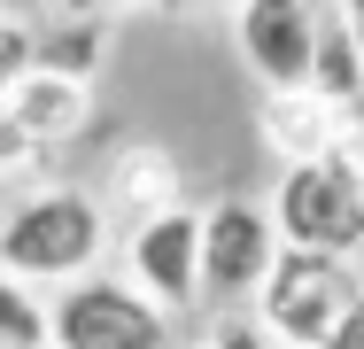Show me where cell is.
<instances>
[{"instance_id": "1", "label": "cell", "mask_w": 364, "mask_h": 349, "mask_svg": "<svg viewBox=\"0 0 364 349\" xmlns=\"http://www.w3.org/2000/svg\"><path fill=\"white\" fill-rule=\"evenodd\" d=\"M101 249H109V209L93 202L85 187H31L0 217V272L23 279L31 295L39 287L63 295L77 279H93Z\"/></svg>"}, {"instance_id": "2", "label": "cell", "mask_w": 364, "mask_h": 349, "mask_svg": "<svg viewBox=\"0 0 364 349\" xmlns=\"http://www.w3.org/2000/svg\"><path fill=\"white\" fill-rule=\"evenodd\" d=\"M272 233L279 249H302V256H341L357 264L364 256V179L349 163V147L333 163H302V171H279L272 187Z\"/></svg>"}, {"instance_id": "3", "label": "cell", "mask_w": 364, "mask_h": 349, "mask_svg": "<svg viewBox=\"0 0 364 349\" xmlns=\"http://www.w3.org/2000/svg\"><path fill=\"white\" fill-rule=\"evenodd\" d=\"M357 295H364L357 264L279 249V256H272V279H264V295H256V326H264L279 349H318L341 318H349Z\"/></svg>"}, {"instance_id": "4", "label": "cell", "mask_w": 364, "mask_h": 349, "mask_svg": "<svg viewBox=\"0 0 364 349\" xmlns=\"http://www.w3.org/2000/svg\"><path fill=\"white\" fill-rule=\"evenodd\" d=\"M272 256H279V233H272V209L264 202H225L202 209V303L210 311H256L264 279H272Z\"/></svg>"}, {"instance_id": "5", "label": "cell", "mask_w": 364, "mask_h": 349, "mask_svg": "<svg viewBox=\"0 0 364 349\" xmlns=\"http://www.w3.org/2000/svg\"><path fill=\"white\" fill-rule=\"evenodd\" d=\"M171 318L147 303L132 279H77L47 303V349H163Z\"/></svg>"}, {"instance_id": "6", "label": "cell", "mask_w": 364, "mask_h": 349, "mask_svg": "<svg viewBox=\"0 0 364 349\" xmlns=\"http://www.w3.org/2000/svg\"><path fill=\"white\" fill-rule=\"evenodd\" d=\"M124 279L140 287L163 318L171 311H194L202 303V209H171V217L140 225L124 241Z\"/></svg>"}, {"instance_id": "7", "label": "cell", "mask_w": 364, "mask_h": 349, "mask_svg": "<svg viewBox=\"0 0 364 349\" xmlns=\"http://www.w3.org/2000/svg\"><path fill=\"white\" fill-rule=\"evenodd\" d=\"M232 47L256 70L264 93H302L310 85V55H318V8L248 0V8H232Z\"/></svg>"}, {"instance_id": "8", "label": "cell", "mask_w": 364, "mask_h": 349, "mask_svg": "<svg viewBox=\"0 0 364 349\" xmlns=\"http://www.w3.org/2000/svg\"><path fill=\"white\" fill-rule=\"evenodd\" d=\"M109 209L140 233L155 217H171V209H186V171H178V155L163 147V140H124L117 155H109Z\"/></svg>"}, {"instance_id": "9", "label": "cell", "mask_w": 364, "mask_h": 349, "mask_svg": "<svg viewBox=\"0 0 364 349\" xmlns=\"http://www.w3.org/2000/svg\"><path fill=\"white\" fill-rule=\"evenodd\" d=\"M0 109L23 125V140L47 155V147H63V140H77L85 125H93V85H77V78H63V70H23L8 93H0Z\"/></svg>"}, {"instance_id": "10", "label": "cell", "mask_w": 364, "mask_h": 349, "mask_svg": "<svg viewBox=\"0 0 364 349\" xmlns=\"http://www.w3.org/2000/svg\"><path fill=\"white\" fill-rule=\"evenodd\" d=\"M256 132L279 155V171H302V163H333L349 132L333 125V109L302 85V93H256Z\"/></svg>"}, {"instance_id": "11", "label": "cell", "mask_w": 364, "mask_h": 349, "mask_svg": "<svg viewBox=\"0 0 364 349\" xmlns=\"http://www.w3.org/2000/svg\"><path fill=\"white\" fill-rule=\"evenodd\" d=\"M310 93L333 109V125L349 132V147L364 140V55L349 47L341 8H318V55H310Z\"/></svg>"}, {"instance_id": "12", "label": "cell", "mask_w": 364, "mask_h": 349, "mask_svg": "<svg viewBox=\"0 0 364 349\" xmlns=\"http://www.w3.org/2000/svg\"><path fill=\"white\" fill-rule=\"evenodd\" d=\"M101 55H109V24H101V16L55 24V31L39 39V70H63V78H77V85H93Z\"/></svg>"}, {"instance_id": "13", "label": "cell", "mask_w": 364, "mask_h": 349, "mask_svg": "<svg viewBox=\"0 0 364 349\" xmlns=\"http://www.w3.org/2000/svg\"><path fill=\"white\" fill-rule=\"evenodd\" d=\"M0 349H47V303L0 272Z\"/></svg>"}, {"instance_id": "14", "label": "cell", "mask_w": 364, "mask_h": 349, "mask_svg": "<svg viewBox=\"0 0 364 349\" xmlns=\"http://www.w3.org/2000/svg\"><path fill=\"white\" fill-rule=\"evenodd\" d=\"M31 63H39V24H23V16L0 8V93H8Z\"/></svg>"}, {"instance_id": "15", "label": "cell", "mask_w": 364, "mask_h": 349, "mask_svg": "<svg viewBox=\"0 0 364 349\" xmlns=\"http://www.w3.org/2000/svg\"><path fill=\"white\" fill-rule=\"evenodd\" d=\"M210 349H279V342L256 326V311H225L218 326H210Z\"/></svg>"}, {"instance_id": "16", "label": "cell", "mask_w": 364, "mask_h": 349, "mask_svg": "<svg viewBox=\"0 0 364 349\" xmlns=\"http://www.w3.org/2000/svg\"><path fill=\"white\" fill-rule=\"evenodd\" d=\"M31 163H39V147H31V140H23V125L0 109V179H16V171H31Z\"/></svg>"}, {"instance_id": "17", "label": "cell", "mask_w": 364, "mask_h": 349, "mask_svg": "<svg viewBox=\"0 0 364 349\" xmlns=\"http://www.w3.org/2000/svg\"><path fill=\"white\" fill-rule=\"evenodd\" d=\"M318 349H364V295L349 303V318H341V326H333V334H326Z\"/></svg>"}, {"instance_id": "18", "label": "cell", "mask_w": 364, "mask_h": 349, "mask_svg": "<svg viewBox=\"0 0 364 349\" xmlns=\"http://www.w3.org/2000/svg\"><path fill=\"white\" fill-rule=\"evenodd\" d=\"M341 24H349V47L364 55V0H349V8H341Z\"/></svg>"}, {"instance_id": "19", "label": "cell", "mask_w": 364, "mask_h": 349, "mask_svg": "<svg viewBox=\"0 0 364 349\" xmlns=\"http://www.w3.org/2000/svg\"><path fill=\"white\" fill-rule=\"evenodd\" d=\"M349 163H357V179H364V140H357V147H349Z\"/></svg>"}, {"instance_id": "20", "label": "cell", "mask_w": 364, "mask_h": 349, "mask_svg": "<svg viewBox=\"0 0 364 349\" xmlns=\"http://www.w3.org/2000/svg\"><path fill=\"white\" fill-rule=\"evenodd\" d=\"M194 349H210V342H194Z\"/></svg>"}]
</instances>
